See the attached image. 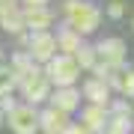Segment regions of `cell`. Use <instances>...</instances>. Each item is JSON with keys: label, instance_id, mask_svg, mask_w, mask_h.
<instances>
[{"label": "cell", "instance_id": "obj_3", "mask_svg": "<svg viewBox=\"0 0 134 134\" xmlns=\"http://www.w3.org/2000/svg\"><path fill=\"white\" fill-rule=\"evenodd\" d=\"M18 90H21V96H24V101L30 107L33 104H42L45 98H48V92H51V83L45 81V75H42V69L33 75H27V77H21L18 81Z\"/></svg>", "mask_w": 134, "mask_h": 134}, {"label": "cell", "instance_id": "obj_11", "mask_svg": "<svg viewBox=\"0 0 134 134\" xmlns=\"http://www.w3.org/2000/svg\"><path fill=\"white\" fill-rule=\"evenodd\" d=\"M81 96H83V98H90V104H101V107H107L110 90H107V83H101L98 77H92V81H86V83H83Z\"/></svg>", "mask_w": 134, "mask_h": 134}, {"label": "cell", "instance_id": "obj_2", "mask_svg": "<svg viewBox=\"0 0 134 134\" xmlns=\"http://www.w3.org/2000/svg\"><path fill=\"white\" fill-rule=\"evenodd\" d=\"M45 81L54 83L57 90H66V86H75L77 75H81V69H77V63L72 57H66V54H57L51 63H45Z\"/></svg>", "mask_w": 134, "mask_h": 134}, {"label": "cell", "instance_id": "obj_18", "mask_svg": "<svg viewBox=\"0 0 134 134\" xmlns=\"http://www.w3.org/2000/svg\"><path fill=\"white\" fill-rule=\"evenodd\" d=\"M15 86H18L15 75H12V72H9L6 66H0V98H3V96H9V92L15 90Z\"/></svg>", "mask_w": 134, "mask_h": 134}, {"label": "cell", "instance_id": "obj_12", "mask_svg": "<svg viewBox=\"0 0 134 134\" xmlns=\"http://www.w3.org/2000/svg\"><path fill=\"white\" fill-rule=\"evenodd\" d=\"M54 39H57V54H66V57H72V54L83 45V39L77 36L75 30H69V27H63Z\"/></svg>", "mask_w": 134, "mask_h": 134}, {"label": "cell", "instance_id": "obj_21", "mask_svg": "<svg viewBox=\"0 0 134 134\" xmlns=\"http://www.w3.org/2000/svg\"><path fill=\"white\" fill-rule=\"evenodd\" d=\"M122 9H125V6L119 3V0H113V3L107 6V15H110V18H122Z\"/></svg>", "mask_w": 134, "mask_h": 134}, {"label": "cell", "instance_id": "obj_13", "mask_svg": "<svg viewBox=\"0 0 134 134\" xmlns=\"http://www.w3.org/2000/svg\"><path fill=\"white\" fill-rule=\"evenodd\" d=\"M9 72L15 75V81H21V77H27V75L39 72V66L27 57L24 51H18V54H12V66H9Z\"/></svg>", "mask_w": 134, "mask_h": 134}, {"label": "cell", "instance_id": "obj_16", "mask_svg": "<svg viewBox=\"0 0 134 134\" xmlns=\"http://www.w3.org/2000/svg\"><path fill=\"white\" fill-rule=\"evenodd\" d=\"M0 27L6 33H15V36H24V18H21V9H15L9 15H0Z\"/></svg>", "mask_w": 134, "mask_h": 134}, {"label": "cell", "instance_id": "obj_14", "mask_svg": "<svg viewBox=\"0 0 134 134\" xmlns=\"http://www.w3.org/2000/svg\"><path fill=\"white\" fill-rule=\"evenodd\" d=\"M110 90H119L122 96H131L134 98V72L131 69H119V72H116V77H113V83H110Z\"/></svg>", "mask_w": 134, "mask_h": 134}, {"label": "cell", "instance_id": "obj_19", "mask_svg": "<svg viewBox=\"0 0 134 134\" xmlns=\"http://www.w3.org/2000/svg\"><path fill=\"white\" fill-rule=\"evenodd\" d=\"M107 113H116V116H131V107L125 104V101H116V104L107 110Z\"/></svg>", "mask_w": 134, "mask_h": 134}, {"label": "cell", "instance_id": "obj_9", "mask_svg": "<svg viewBox=\"0 0 134 134\" xmlns=\"http://www.w3.org/2000/svg\"><path fill=\"white\" fill-rule=\"evenodd\" d=\"M39 128L45 134H63L69 128V116L54 107H45V110H39Z\"/></svg>", "mask_w": 134, "mask_h": 134}, {"label": "cell", "instance_id": "obj_8", "mask_svg": "<svg viewBox=\"0 0 134 134\" xmlns=\"http://www.w3.org/2000/svg\"><path fill=\"white\" fill-rule=\"evenodd\" d=\"M81 104V92H77V86H66V90H54V96H48V107L60 110V113H72L77 110Z\"/></svg>", "mask_w": 134, "mask_h": 134}, {"label": "cell", "instance_id": "obj_20", "mask_svg": "<svg viewBox=\"0 0 134 134\" xmlns=\"http://www.w3.org/2000/svg\"><path fill=\"white\" fill-rule=\"evenodd\" d=\"M18 9V0H0V15H9Z\"/></svg>", "mask_w": 134, "mask_h": 134}, {"label": "cell", "instance_id": "obj_27", "mask_svg": "<svg viewBox=\"0 0 134 134\" xmlns=\"http://www.w3.org/2000/svg\"><path fill=\"white\" fill-rule=\"evenodd\" d=\"M98 134H104V131H98Z\"/></svg>", "mask_w": 134, "mask_h": 134}, {"label": "cell", "instance_id": "obj_25", "mask_svg": "<svg viewBox=\"0 0 134 134\" xmlns=\"http://www.w3.org/2000/svg\"><path fill=\"white\" fill-rule=\"evenodd\" d=\"M6 122V113H3V110H0V125H3Z\"/></svg>", "mask_w": 134, "mask_h": 134}, {"label": "cell", "instance_id": "obj_6", "mask_svg": "<svg viewBox=\"0 0 134 134\" xmlns=\"http://www.w3.org/2000/svg\"><path fill=\"white\" fill-rule=\"evenodd\" d=\"M27 57L36 63V66H45V63H51L54 57H57V39H54V33H33L30 36V51Z\"/></svg>", "mask_w": 134, "mask_h": 134}, {"label": "cell", "instance_id": "obj_4", "mask_svg": "<svg viewBox=\"0 0 134 134\" xmlns=\"http://www.w3.org/2000/svg\"><path fill=\"white\" fill-rule=\"evenodd\" d=\"M92 51H96V60L104 63V66H125V57H128L125 42H122V39H116V36L101 39L98 45H92Z\"/></svg>", "mask_w": 134, "mask_h": 134}, {"label": "cell", "instance_id": "obj_24", "mask_svg": "<svg viewBox=\"0 0 134 134\" xmlns=\"http://www.w3.org/2000/svg\"><path fill=\"white\" fill-rule=\"evenodd\" d=\"M24 6H48V0H24Z\"/></svg>", "mask_w": 134, "mask_h": 134}, {"label": "cell", "instance_id": "obj_23", "mask_svg": "<svg viewBox=\"0 0 134 134\" xmlns=\"http://www.w3.org/2000/svg\"><path fill=\"white\" fill-rule=\"evenodd\" d=\"M63 134H90V131H86L83 125H72V122H69V128L63 131Z\"/></svg>", "mask_w": 134, "mask_h": 134}, {"label": "cell", "instance_id": "obj_7", "mask_svg": "<svg viewBox=\"0 0 134 134\" xmlns=\"http://www.w3.org/2000/svg\"><path fill=\"white\" fill-rule=\"evenodd\" d=\"M21 18H24V30L30 27L33 33H45V30L51 27L54 15H51L48 6H24V9H21Z\"/></svg>", "mask_w": 134, "mask_h": 134}, {"label": "cell", "instance_id": "obj_15", "mask_svg": "<svg viewBox=\"0 0 134 134\" xmlns=\"http://www.w3.org/2000/svg\"><path fill=\"white\" fill-rule=\"evenodd\" d=\"M131 116H116V113H107V125H104V134H131Z\"/></svg>", "mask_w": 134, "mask_h": 134}, {"label": "cell", "instance_id": "obj_5", "mask_svg": "<svg viewBox=\"0 0 134 134\" xmlns=\"http://www.w3.org/2000/svg\"><path fill=\"white\" fill-rule=\"evenodd\" d=\"M6 116H9V128L15 134H36L39 131V110L30 104H15Z\"/></svg>", "mask_w": 134, "mask_h": 134}, {"label": "cell", "instance_id": "obj_10", "mask_svg": "<svg viewBox=\"0 0 134 134\" xmlns=\"http://www.w3.org/2000/svg\"><path fill=\"white\" fill-rule=\"evenodd\" d=\"M81 125H83L90 134L104 131V125H107V107H101V104H86V107H83V116H81Z\"/></svg>", "mask_w": 134, "mask_h": 134}, {"label": "cell", "instance_id": "obj_22", "mask_svg": "<svg viewBox=\"0 0 134 134\" xmlns=\"http://www.w3.org/2000/svg\"><path fill=\"white\" fill-rule=\"evenodd\" d=\"M15 104H18V101H15L12 96H3V98H0V110H3V113H9Z\"/></svg>", "mask_w": 134, "mask_h": 134}, {"label": "cell", "instance_id": "obj_1", "mask_svg": "<svg viewBox=\"0 0 134 134\" xmlns=\"http://www.w3.org/2000/svg\"><path fill=\"white\" fill-rule=\"evenodd\" d=\"M63 9H66V27L75 30L77 36L92 33V30L101 24V9L92 6L90 0H69Z\"/></svg>", "mask_w": 134, "mask_h": 134}, {"label": "cell", "instance_id": "obj_26", "mask_svg": "<svg viewBox=\"0 0 134 134\" xmlns=\"http://www.w3.org/2000/svg\"><path fill=\"white\" fill-rule=\"evenodd\" d=\"M0 66H3V48H0Z\"/></svg>", "mask_w": 134, "mask_h": 134}, {"label": "cell", "instance_id": "obj_17", "mask_svg": "<svg viewBox=\"0 0 134 134\" xmlns=\"http://www.w3.org/2000/svg\"><path fill=\"white\" fill-rule=\"evenodd\" d=\"M72 60L77 63V69H81V72H83V69H96V51H92V45H81V48H77L75 54H72Z\"/></svg>", "mask_w": 134, "mask_h": 134}]
</instances>
